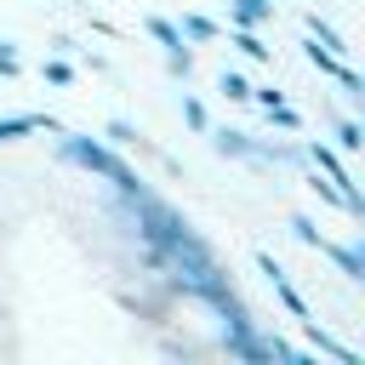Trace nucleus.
Listing matches in <instances>:
<instances>
[{
	"label": "nucleus",
	"instance_id": "6e6552de",
	"mask_svg": "<svg viewBox=\"0 0 365 365\" xmlns=\"http://www.w3.org/2000/svg\"><path fill=\"white\" fill-rule=\"evenodd\" d=\"M302 331H308V342H314L319 354H331V359H342V365H365V359H359L354 348H342V342H336L331 331H319V319H302Z\"/></svg>",
	"mask_w": 365,
	"mask_h": 365
},
{
	"label": "nucleus",
	"instance_id": "39448f33",
	"mask_svg": "<svg viewBox=\"0 0 365 365\" xmlns=\"http://www.w3.org/2000/svg\"><path fill=\"white\" fill-rule=\"evenodd\" d=\"M143 29L165 46V68L177 74V80H188V68H194V51H188V40H182V29L171 23V17H143Z\"/></svg>",
	"mask_w": 365,
	"mask_h": 365
},
{
	"label": "nucleus",
	"instance_id": "6ab92c4d",
	"mask_svg": "<svg viewBox=\"0 0 365 365\" xmlns=\"http://www.w3.org/2000/svg\"><path fill=\"white\" fill-rule=\"evenodd\" d=\"M103 131H108V143H137V131H131V125H125V120H108V125H103Z\"/></svg>",
	"mask_w": 365,
	"mask_h": 365
},
{
	"label": "nucleus",
	"instance_id": "f257e3e1",
	"mask_svg": "<svg viewBox=\"0 0 365 365\" xmlns=\"http://www.w3.org/2000/svg\"><path fill=\"white\" fill-rule=\"evenodd\" d=\"M63 160H80L86 171H97V177H108L120 194H131V188H143V177L137 171H125L108 148H97V143H86V137H63Z\"/></svg>",
	"mask_w": 365,
	"mask_h": 365
},
{
	"label": "nucleus",
	"instance_id": "9d476101",
	"mask_svg": "<svg viewBox=\"0 0 365 365\" xmlns=\"http://www.w3.org/2000/svg\"><path fill=\"white\" fill-rule=\"evenodd\" d=\"M177 29H182V40H188V46H205V40H222V23H211L205 11H182V23H177Z\"/></svg>",
	"mask_w": 365,
	"mask_h": 365
},
{
	"label": "nucleus",
	"instance_id": "1a4fd4ad",
	"mask_svg": "<svg viewBox=\"0 0 365 365\" xmlns=\"http://www.w3.org/2000/svg\"><path fill=\"white\" fill-rule=\"evenodd\" d=\"M274 17V0H228V23H240V29H262Z\"/></svg>",
	"mask_w": 365,
	"mask_h": 365
},
{
	"label": "nucleus",
	"instance_id": "9b49d317",
	"mask_svg": "<svg viewBox=\"0 0 365 365\" xmlns=\"http://www.w3.org/2000/svg\"><path fill=\"white\" fill-rule=\"evenodd\" d=\"M228 46H234L240 57H251V63H274V51L257 40V29H240V23H234V29H228Z\"/></svg>",
	"mask_w": 365,
	"mask_h": 365
},
{
	"label": "nucleus",
	"instance_id": "f8f14e48",
	"mask_svg": "<svg viewBox=\"0 0 365 365\" xmlns=\"http://www.w3.org/2000/svg\"><path fill=\"white\" fill-rule=\"evenodd\" d=\"M34 125H51V131H63V125H57V120H46V114H11V120H0V143L23 137V131H34Z\"/></svg>",
	"mask_w": 365,
	"mask_h": 365
},
{
	"label": "nucleus",
	"instance_id": "4468645a",
	"mask_svg": "<svg viewBox=\"0 0 365 365\" xmlns=\"http://www.w3.org/2000/svg\"><path fill=\"white\" fill-rule=\"evenodd\" d=\"M217 91H222L228 103H251V80H245L240 68H222V80H217Z\"/></svg>",
	"mask_w": 365,
	"mask_h": 365
},
{
	"label": "nucleus",
	"instance_id": "7ed1b4c3",
	"mask_svg": "<svg viewBox=\"0 0 365 365\" xmlns=\"http://www.w3.org/2000/svg\"><path fill=\"white\" fill-rule=\"evenodd\" d=\"M302 154L314 160V171H325V182H336V188H342V200H348V217H365V194L354 188V177H348V165H342V154H336L331 143H319V137H314V143H308Z\"/></svg>",
	"mask_w": 365,
	"mask_h": 365
},
{
	"label": "nucleus",
	"instance_id": "0eeeda50",
	"mask_svg": "<svg viewBox=\"0 0 365 365\" xmlns=\"http://www.w3.org/2000/svg\"><path fill=\"white\" fill-rule=\"evenodd\" d=\"M205 137H211V148L228 154V160H257V148H262V143H251L245 131H228V125H222V131H205Z\"/></svg>",
	"mask_w": 365,
	"mask_h": 365
},
{
	"label": "nucleus",
	"instance_id": "a211bd4d",
	"mask_svg": "<svg viewBox=\"0 0 365 365\" xmlns=\"http://www.w3.org/2000/svg\"><path fill=\"white\" fill-rule=\"evenodd\" d=\"M0 74H6V80L23 74V51H17V40H0Z\"/></svg>",
	"mask_w": 365,
	"mask_h": 365
},
{
	"label": "nucleus",
	"instance_id": "dca6fc26",
	"mask_svg": "<svg viewBox=\"0 0 365 365\" xmlns=\"http://www.w3.org/2000/svg\"><path fill=\"white\" fill-rule=\"evenodd\" d=\"M182 125H188V131H200V137L211 131V114H205V103H200V97H188V91H182Z\"/></svg>",
	"mask_w": 365,
	"mask_h": 365
},
{
	"label": "nucleus",
	"instance_id": "2eb2a0df",
	"mask_svg": "<svg viewBox=\"0 0 365 365\" xmlns=\"http://www.w3.org/2000/svg\"><path fill=\"white\" fill-rule=\"evenodd\" d=\"M262 114H268V125H279V131H302V114L279 97V103H262Z\"/></svg>",
	"mask_w": 365,
	"mask_h": 365
},
{
	"label": "nucleus",
	"instance_id": "ddd939ff",
	"mask_svg": "<svg viewBox=\"0 0 365 365\" xmlns=\"http://www.w3.org/2000/svg\"><path fill=\"white\" fill-rule=\"evenodd\" d=\"M40 80H46V86H57V91H63V86H74V63H68V57H46V63H40Z\"/></svg>",
	"mask_w": 365,
	"mask_h": 365
},
{
	"label": "nucleus",
	"instance_id": "f03ea898",
	"mask_svg": "<svg viewBox=\"0 0 365 365\" xmlns=\"http://www.w3.org/2000/svg\"><path fill=\"white\" fill-rule=\"evenodd\" d=\"M291 234H297V240H302L308 251H319V257H331V262H336V268H342L348 279H365V257H359L354 245H336V240H325V234L314 228V217H291Z\"/></svg>",
	"mask_w": 365,
	"mask_h": 365
},
{
	"label": "nucleus",
	"instance_id": "20e7f679",
	"mask_svg": "<svg viewBox=\"0 0 365 365\" xmlns=\"http://www.w3.org/2000/svg\"><path fill=\"white\" fill-rule=\"evenodd\" d=\"M302 57H308V63H314V68H319V74H331V80H336V86H342V97H348V103H354V108H359V103H365V80H359V74H354V68H348V63H342V57H336V51H325V46H319V40H302Z\"/></svg>",
	"mask_w": 365,
	"mask_h": 365
},
{
	"label": "nucleus",
	"instance_id": "423d86ee",
	"mask_svg": "<svg viewBox=\"0 0 365 365\" xmlns=\"http://www.w3.org/2000/svg\"><path fill=\"white\" fill-rule=\"evenodd\" d=\"M257 268H262V274H268V285H274V297H279V302H285V308H291V319H314V314H308V302H302V291H297V285H291V274H285V268H279V262H274V257H268V251H262V257H257Z\"/></svg>",
	"mask_w": 365,
	"mask_h": 365
},
{
	"label": "nucleus",
	"instance_id": "f3484780",
	"mask_svg": "<svg viewBox=\"0 0 365 365\" xmlns=\"http://www.w3.org/2000/svg\"><path fill=\"white\" fill-rule=\"evenodd\" d=\"M336 148H342V154H359V148H365L359 120H336Z\"/></svg>",
	"mask_w": 365,
	"mask_h": 365
}]
</instances>
